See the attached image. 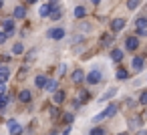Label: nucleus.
<instances>
[{
  "mask_svg": "<svg viewBox=\"0 0 147 135\" xmlns=\"http://www.w3.org/2000/svg\"><path fill=\"white\" fill-rule=\"evenodd\" d=\"M8 129H10V135H20L22 133V127L14 119H8Z\"/></svg>",
  "mask_w": 147,
  "mask_h": 135,
  "instance_id": "3",
  "label": "nucleus"
},
{
  "mask_svg": "<svg viewBox=\"0 0 147 135\" xmlns=\"http://www.w3.org/2000/svg\"><path fill=\"white\" fill-rule=\"evenodd\" d=\"M49 14H51V8H49L47 4H45V6H40V16H49Z\"/></svg>",
  "mask_w": 147,
  "mask_h": 135,
  "instance_id": "27",
  "label": "nucleus"
},
{
  "mask_svg": "<svg viewBox=\"0 0 147 135\" xmlns=\"http://www.w3.org/2000/svg\"><path fill=\"white\" fill-rule=\"evenodd\" d=\"M71 81H73L75 85L83 83V81H85V71H73V75H71Z\"/></svg>",
  "mask_w": 147,
  "mask_h": 135,
  "instance_id": "8",
  "label": "nucleus"
},
{
  "mask_svg": "<svg viewBox=\"0 0 147 135\" xmlns=\"http://www.w3.org/2000/svg\"><path fill=\"white\" fill-rule=\"evenodd\" d=\"M4 91H6V85H4V83H0V95H4Z\"/></svg>",
  "mask_w": 147,
  "mask_h": 135,
  "instance_id": "35",
  "label": "nucleus"
},
{
  "mask_svg": "<svg viewBox=\"0 0 147 135\" xmlns=\"http://www.w3.org/2000/svg\"><path fill=\"white\" fill-rule=\"evenodd\" d=\"M139 32V36H147V28H143V30H137Z\"/></svg>",
  "mask_w": 147,
  "mask_h": 135,
  "instance_id": "36",
  "label": "nucleus"
},
{
  "mask_svg": "<svg viewBox=\"0 0 147 135\" xmlns=\"http://www.w3.org/2000/svg\"><path fill=\"white\" fill-rule=\"evenodd\" d=\"M30 99H32L30 91H26V89H24V91H18V101H20V103H28Z\"/></svg>",
  "mask_w": 147,
  "mask_h": 135,
  "instance_id": "11",
  "label": "nucleus"
},
{
  "mask_svg": "<svg viewBox=\"0 0 147 135\" xmlns=\"http://www.w3.org/2000/svg\"><path fill=\"white\" fill-rule=\"evenodd\" d=\"M63 121H65V123H69V125H71V123H73V121H75V117H73V115H71V113H65V115H63Z\"/></svg>",
  "mask_w": 147,
  "mask_h": 135,
  "instance_id": "26",
  "label": "nucleus"
},
{
  "mask_svg": "<svg viewBox=\"0 0 147 135\" xmlns=\"http://www.w3.org/2000/svg\"><path fill=\"white\" fill-rule=\"evenodd\" d=\"M139 4H141V0H127V8L129 10H135Z\"/></svg>",
  "mask_w": 147,
  "mask_h": 135,
  "instance_id": "22",
  "label": "nucleus"
},
{
  "mask_svg": "<svg viewBox=\"0 0 147 135\" xmlns=\"http://www.w3.org/2000/svg\"><path fill=\"white\" fill-rule=\"evenodd\" d=\"M119 135H129V133H119Z\"/></svg>",
  "mask_w": 147,
  "mask_h": 135,
  "instance_id": "43",
  "label": "nucleus"
},
{
  "mask_svg": "<svg viewBox=\"0 0 147 135\" xmlns=\"http://www.w3.org/2000/svg\"><path fill=\"white\" fill-rule=\"evenodd\" d=\"M8 101H10L8 95H0V109H4V107L8 105Z\"/></svg>",
  "mask_w": 147,
  "mask_h": 135,
  "instance_id": "23",
  "label": "nucleus"
},
{
  "mask_svg": "<svg viewBox=\"0 0 147 135\" xmlns=\"http://www.w3.org/2000/svg\"><path fill=\"white\" fill-rule=\"evenodd\" d=\"M85 99H89V93L81 89V91H79V95H77V99L73 101V107H75V109H77V107H81V103H83Z\"/></svg>",
  "mask_w": 147,
  "mask_h": 135,
  "instance_id": "4",
  "label": "nucleus"
},
{
  "mask_svg": "<svg viewBox=\"0 0 147 135\" xmlns=\"http://www.w3.org/2000/svg\"><path fill=\"white\" fill-rule=\"evenodd\" d=\"M125 28V20L123 18H115L113 22H111V30L113 32H119V30H123Z\"/></svg>",
  "mask_w": 147,
  "mask_h": 135,
  "instance_id": "5",
  "label": "nucleus"
},
{
  "mask_svg": "<svg viewBox=\"0 0 147 135\" xmlns=\"http://www.w3.org/2000/svg\"><path fill=\"white\" fill-rule=\"evenodd\" d=\"M111 59H113V61H117V63H119V61H121V59H123V51H119V49H115V51H113V53H111Z\"/></svg>",
  "mask_w": 147,
  "mask_h": 135,
  "instance_id": "19",
  "label": "nucleus"
},
{
  "mask_svg": "<svg viewBox=\"0 0 147 135\" xmlns=\"http://www.w3.org/2000/svg\"><path fill=\"white\" fill-rule=\"evenodd\" d=\"M2 26H4V32H6L8 36L14 32V20H12V18H6V20L2 22Z\"/></svg>",
  "mask_w": 147,
  "mask_h": 135,
  "instance_id": "9",
  "label": "nucleus"
},
{
  "mask_svg": "<svg viewBox=\"0 0 147 135\" xmlns=\"http://www.w3.org/2000/svg\"><path fill=\"white\" fill-rule=\"evenodd\" d=\"M141 119H147V111H145V115H143V117H141Z\"/></svg>",
  "mask_w": 147,
  "mask_h": 135,
  "instance_id": "41",
  "label": "nucleus"
},
{
  "mask_svg": "<svg viewBox=\"0 0 147 135\" xmlns=\"http://www.w3.org/2000/svg\"><path fill=\"white\" fill-rule=\"evenodd\" d=\"M127 77H129V73H127L125 69H119V71H117V79H121V81H125Z\"/></svg>",
  "mask_w": 147,
  "mask_h": 135,
  "instance_id": "24",
  "label": "nucleus"
},
{
  "mask_svg": "<svg viewBox=\"0 0 147 135\" xmlns=\"http://www.w3.org/2000/svg\"><path fill=\"white\" fill-rule=\"evenodd\" d=\"M14 16H16V18H24V16H26V8H24V6H16V8H14Z\"/></svg>",
  "mask_w": 147,
  "mask_h": 135,
  "instance_id": "16",
  "label": "nucleus"
},
{
  "mask_svg": "<svg viewBox=\"0 0 147 135\" xmlns=\"http://www.w3.org/2000/svg\"><path fill=\"white\" fill-rule=\"evenodd\" d=\"M91 2H93V4H99V2H101V0H91Z\"/></svg>",
  "mask_w": 147,
  "mask_h": 135,
  "instance_id": "39",
  "label": "nucleus"
},
{
  "mask_svg": "<svg viewBox=\"0 0 147 135\" xmlns=\"http://www.w3.org/2000/svg\"><path fill=\"white\" fill-rule=\"evenodd\" d=\"M49 36L53 41H61V38H65V30L63 28H53V30H49Z\"/></svg>",
  "mask_w": 147,
  "mask_h": 135,
  "instance_id": "6",
  "label": "nucleus"
},
{
  "mask_svg": "<svg viewBox=\"0 0 147 135\" xmlns=\"http://www.w3.org/2000/svg\"><path fill=\"white\" fill-rule=\"evenodd\" d=\"M145 20H147V18H145Z\"/></svg>",
  "mask_w": 147,
  "mask_h": 135,
  "instance_id": "44",
  "label": "nucleus"
},
{
  "mask_svg": "<svg viewBox=\"0 0 147 135\" xmlns=\"http://www.w3.org/2000/svg\"><path fill=\"white\" fill-rule=\"evenodd\" d=\"M85 14H87L85 6H77V8H75V16H77V18H83Z\"/></svg>",
  "mask_w": 147,
  "mask_h": 135,
  "instance_id": "21",
  "label": "nucleus"
},
{
  "mask_svg": "<svg viewBox=\"0 0 147 135\" xmlns=\"http://www.w3.org/2000/svg\"><path fill=\"white\" fill-rule=\"evenodd\" d=\"M91 135H105V129L97 127V129H93V131H91Z\"/></svg>",
  "mask_w": 147,
  "mask_h": 135,
  "instance_id": "31",
  "label": "nucleus"
},
{
  "mask_svg": "<svg viewBox=\"0 0 147 135\" xmlns=\"http://www.w3.org/2000/svg\"><path fill=\"white\" fill-rule=\"evenodd\" d=\"M113 41H115V38H113V34H103V38H101V47H103V49H107V47H111V45H113Z\"/></svg>",
  "mask_w": 147,
  "mask_h": 135,
  "instance_id": "12",
  "label": "nucleus"
},
{
  "mask_svg": "<svg viewBox=\"0 0 147 135\" xmlns=\"http://www.w3.org/2000/svg\"><path fill=\"white\" fill-rule=\"evenodd\" d=\"M115 113H117V103H111L105 111H101L99 115H95V117H93V121H95V123H99V121H103V119H107V117H113Z\"/></svg>",
  "mask_w": 147,
  "mask_h": 135,
  "instance_id": "1",
  "label": "nucleus"
},
{
  "mask_svg": "<svg viewBox=\"0 0 147 135\" xmlns=\"http://www.w3.org/2000/svg\"><path fill=\"white\" fill-rule=\"evenodd\" d=\"M26 2H28V4H32V2H36V0H26Z\"/></svg>",
  "mask_w": 147,
  "mask_h": 135,
  "instance_id": "40",
  "label": "nucleus"
},
{
  "mask_svg": "<svg viewBox=\"0 0 147 135\" xmlns=\"http://www.w3.org/2000/svg\"><path fill=\"white\" fill-rule=\"evenodd\" d=\"M2 4H4V2H2V0H0V8H2Z\"/></svg>",
  "mask_w": 147,
  "mask_h": 135,
  "instance_id": "42",
  "label": "nucleus"
},
{
  "mask_svg": "<svg viewBox=\"0 0 147 135\" xmlns=\"http://www.w3.org/2000/svg\"><path fill=\"white\" fill-rule=\"evenodd\" d=\"M63 135H71V127H67V129L63 131Z\"/></svg>",
  "mask_w": 147,
  "mask_h": 135,
  "instance_id": "37",
  "label": "nucleus"
},
{
  "mask_svg": "<svg viewBox=\"0 0 147 135\" xmlns=\"http://www.w3.org/2000/svg\"><path fill=\"white\" fill-rule=\"evenodd\" d=\"M135 26H137V30H143V28H147V20H145L143 16H139V18L135 20Z\"/></svg>",
  "mask_w": 147,
  "mask_h": 135,
  "instance_id": "17",
  "label": "nucleus"
},
{
  "mask_svg": "<svg viewBox=\"0 0 147 135\" xmlns=\"http://www.w3.org/2000/svg\"><path fill=\"white\" fill-rule=\"evenodd\" d=\"M143 65H145V61H143V57H135V59H133V63H131V67H133V71H141V69H143Z\"/></svg>",
  "mask_w": 147,
  "mask_h": 135,
  "instance_id": "10",
  "label": "nucleus"
},
{
  "mask_svg": "<svg viewBox=\"0 0 147 135\" xmlns=\"http://www.w3.org/2000/svg\"><path fill=\"white\" fill-rule=\"evenodd\" d=\"M22 51H24V49H22V45H20V43H16V45L12 47V53H14V55H22Z\"/></svg>",
  "mask_w": 147,
  "mask_h": 135,
  "instance_id": "25",
  "label": "nucleus"
},
{
  "mask_svg": "<svg viewBox=\"0 0 147 135\" xmlns=\"http://www.w3.org/2000/svg\"><path fill=\"white\" fill-rule=\"evenodd\" d=\"M8 77H10V71H8V67H0V83H4Z\"/></svg>",
  "mask_w": 147,
  "mask_h": 135,
  "instance_id": "15",
  "label": "nucleus"
},
{
  "mask_svg": "<svg viewBox=\"0 0 147 135\" xmlns=\"http://www.w3.org/2000/svg\"><path fill=\"white\" fill-rule=\"evenodd\" d=\"M85 79H87L89 85H97V83H101V71H91Z\"/></svg>",
  "mask_w": 147,
  "mask_h": 135,
  "instance_id": "2",
  "label": "nucleus"
},
{
  "mask_svg": "<svg viewBox=\"0 0 147 135\" xmlns=\"http://www.w3.org/2000/svg\"><path fill=\"white\" fill-rule=\"evenodd\" d=\"M125 47H127L129 51H135V49L139 47V38H137V36H127V41H125Z\"/></svg>",
  "mask_w": 147,
  "mask_h": 135,
  "instance_id": "7",
  "label": "nucleus"
},
{
  "mask_svg": "<svg viewBox=\"0 0 147 135\" xmlns=\"http://www.w3.org/2000/svg\"><path fill=\"white\" fill-rule=\"evenodd\" d=\"M34 55H36V51H30V53L26 55V61H32V59H34Z\"/></svg>",
  "mask_w": 147,
  "mask_h": 135,
  "instance_id": "34",
  "label": "nucleus"
},
{
  "mask_svg": "<svg viewBox=\"0 0 147 135\" xmlns=\"http://www.w3.org/2000/svg\"><path fill=\"white\" fill-rule=\"evenodd\" d=\"M34 85H36V87H40V89H45V85H47V77L38 75V77L34 79Z\"/></svg>",
  "mask_w": 147,
  "mask_h": 135,
  "instance_id": "18",
  "label": "nucleus"
},
{
  "mask_svg": "<svg viewBox=\"0 0 147 135\" xmlns=\"http://www.w3.org/2000/svg\"><path fill=\"white\" fill-rule=\"evenodd\" d=\"M63 101H65V93L63 91H57L55 93V105H61Z\"/></svg>",
  "mask_w": 147,
  "mask_h": 135,
  "instance_id": "20",
  "label": "nucleus"
},
{
  "mask_svg": "<svg viewBox=\"0 0 147 135\" xmlns=\"http://www.w3.org/2000/svg\"><path fill=\"white\" fill-rule=\"evenodd\" d=\"M137 135H147V131H139V133H137Z\"/></svg>",
  "mask_w": 147,
  "mask_h": 135,
  "instance_id": "38",
  "label": "nucleus"
},
{
  "mask_svg": "<svg viewBox=\"0 0 147 135\" xmlns=\"http://www.w3.org/2000/svg\"><path fill=\"white\" fill-rule=\"evenodd\" d=\"M49 113H51V117H59V115H61V113H59V109H57V107H55V109H53V107H51V111H49Z\"/></svg>",
  "mask_w": 147,
  "mask_h": 135,
  "instance_id": "32",
  "label": "nucleus"
},
{
  "mask_svg": "<svg viewBox=\"0 0 147 135\" xmlns=\"http://www.w3.org/2000/svg\"><path fill=\"white\" fill-rule=\"evenodd\" d=\"M57 87H59V83H57L55 79H47V85H45V89H47V91H51V93H53V91H57Z\"/></svg>",
  "mask_w": 147,
  "mask_h": 135,
  "instance_id": "13",
  "label": "nucleus"
},
{
  "mask_svg": "<svg viewBox=\"0 0 147 135\" xmlns=\"http://www.w3.org/2000/svg\"><path fill=\"white\" fill-rule=\"evenodd\" d=\"M115 93H117V89H111V91H107V93L103 95V99H101V101H107V99H109V97H113Z\"/></svg>",
  "mask_w": 147,
  "mask_h": 135,
  "instance_id": "28",
  "label": "nucleus"
},
{
  "mask_svg": "<svg viewBox=\"0 0 147 135\" xmlns=\"http://www.w3.org/2000/svg\"><path fill=\"white\" fill-rule=\"evenodd\" d=\"M51 18H53V20H59V18H61V8H59V10H53V12H51Z\"/></svg>",
  "mask_w": 147,
  "mask_h": 135,
  "instance_id": "29",
  "label": "nucleus"
},
{
  "mask_svg": "<svg viewBox=\"0 0 147 135\" xmlns=\"http://www.w3.org/2000/svg\"><path fill=\"white\" fill-rule=\"evenodd\" d=\"M139 103H141V105H147V91H143V93H141V97H139Z\"/></svg>",
  "mask_w": 147,
  "mask_h": 135,
  "instance_id": "30",
  "label": "nucleus"
},
{
  "mask_svg": "<svg viewBox=\"0 0 147 135\" xmlns=\"http://www.w3.org/2000/svg\"><path fill=\"white\" fill-rule=\"evenodd\" d=\"M141 123H143L141 117H131V119H129V127H133V129H139Z\"/></svg>",
  "mask_w": 147,
  "mask_h": 135,
  "instance_id": "14",
  "label": "nucleus"
},
{
  "mask_svg": "<svg viewBox=\"0 0 147 135\" xmlns=\"http://www.w3.org/2000/svg\"><path fill=\"white\" fill-rule=\"evenodd\" d=\"M6 38H8V34H6V32H0V45L6 43Z\"/></svg>",
  "mask_w": 147,
  "mask_h": 135,
  "instance_id": "33",
  "label": "nucleus"
}]
</instances>
